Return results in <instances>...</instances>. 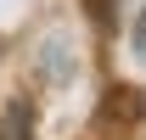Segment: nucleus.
I'll return each mask as SVG.
<instances>
[{
    "label": "nucleus",
    "instance_id": "obj_1",
    "mask_svg": "<svg viewBox=\"0 0 146 140\" xmlns=\"http://www.w3.org/2000/svg\"><path fill=\"white\" fill-rule=\"evenodd\" d=\"M112 6H118V0H84V11H90L96 22H112Z\"/></svg>",
    "mask_w": 146,
    "mask_h": 140
}]
</instances>
